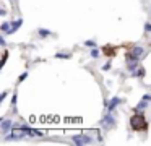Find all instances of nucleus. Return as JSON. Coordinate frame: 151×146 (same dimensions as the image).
Returning <instances> with one entry per match:
<instances>
[{"instance_id":"nucleus-1","label":"nucleus","mask_w":151,"mask_h":146,"mask_svg":"<svg viewBox=\"0 0 151 146\" xmlns=\"http://www.w3.org/2000/svg\"><path fill=\"white\" fill-rule=\"evenodd\" d=\"M130 127L133 132H146L148 130V120L145 117V114L135 112L130 117Z\"/></svg>"},{"instance_id":"nucleus-2","label":"nucleus","mask_w":151,"mask_h":146,"mask_svg":"<svg viewBox=\"0 0 151 146\" xmlns=\"http://www.w3.org/2000/svg\"><path fill=\"white\" fill-rule=\"evenodd\" d=\"M102 54H104L107 59H112V57L117 54V47H112V45H104V47H102Z\"/></svg>"},{"instance_id":"nucleus-3","label":"nucleus","mask_w":151,"mask_h":146,"mask_svg":"<svg viewBox=\"0 0 151 146\" xmlns=\"http://www.w3.org/2000/svg\"><path fill=\"white\" fill-rule=\"evenodd\" d=\"M114 122H115V118L110 115V112L107 114L106 117H104V120H102V127H107V128H110V127L114 125Z\"/></svg>"},{"instance_id":"nucleus-4","label":"nucleus","mask_w":151,"mask_h":146,"mask_svg":"<svg viewBox=\"0 0 151 146\" xmlns=\"http://www.w3.org/2000/svg\"><path fill=\"white\" fill-rule=\"evenodd\" d=\"M73 141H75V143H78V145L91 143V136H85V135H81V136H73Z\"/></svg>"},{"instance_id":"nucleus-5","label":"nucleus","mask_w":151,"mask_h":146,"mask_svg":"<svg viewBox=\"0 0 151 146\" xmlns=\"http://www.w3.org/2000/svg\"><path fill=\"white\" fill-rule=\"evenodd\" d=\"M120 102H122V99H119V97H114V99L110 101V104L107 105V112L112 114V112H114V109H115V105H119Z\"/></svg>"},{"instance_id":"nucleus-6","label":"nucleus","mask_w":151,"mask_h":146,"mask_svg":"<svg viewBox=\"0 0 151 146\" xmlns=\"http://www.w3.org/2000/svg\"><path fill=\"white\" fill-rule=\"evenodd\" d=\"M21 23H23V21H21V20H17V21H15V23H13V21H12V28H10V32H8V34H13V32H15V31H17V29H18V28H20V26H21Z\"/></svg>"},{"instance_id":"nucleus-7","label":"nucleus","mask_w":151,"mask_h":146,"mask_svg":"<svg viewBox=\"0 0 151 146\" xmlns=\"http://www.w3.org/2000/svg\"><path fill=\"white\" fill-rule=\"evenodd\" d=\"M10 128H13V123L10 120H3V123H2V130L7 132V130H10Z\"/></svg>"},{"instance_id":"nucleus-8","label":"nucleus","mask_w":151,"mask_h":146,"mask_svg":"<svg viewBox=\"0 0 151 146\" xmlns=\"http://www.w3.org/2000/svg\"><path fill=\"white\" fill-rule=\"evenodd\" d=\"M132 52H133L135 55H137V57L140 59V55L143 54V47H132Z\"/></svg>"},{"instance_id":"nucleus-9","label":"nucleus","mask_w":151,"mask_h":146,"mask_svg":"<svg viewBox=\"0 0 151 146\" xmlns=\"http://www.w3.org/2000/svg\"><path fill=\"white\" fill-rule=\"evenodd\" d=\"M133 76H145V68H138L137 73H132Z\"/></svg>"},{"instance_id":"nucleus-10","label":"nucleus","mask_w":151,"mask_h":146,"mask_svg":"<svg viewBox=\"0 0 151 146\" xmlns=\"http://www.w3.org/2000/svg\"><path fill=\"white\" fill-rule=\"evenodd\" d=\"M39 34H41V36H42V37H46V36H49L50 32H49V31H47V29H39Z\"/></svg>"},{"instance_id":"nucleus-11","label":"nucleus","mask_w":151,"mask_h":146,"mask_svg":"<svg viewBox=\"0 0 151 146\" xmlns=\"http://www.w3.org/2000/svg\"><path fill=\"white\" fill-rule=\"evenodd\" d=\"M86 45H88V47H96V42H94V41H86Z\"/></svg>"},{"instance_id":"nucleus-12","label":"nucleus","mask_w":151,"mask_h":146,"mask_svg":"<svg viewBox=\"0 0 151 146\" xmlns=\"http://www.w3.org/2000/svg\"><path fill=\"white\" fill-rule=\"evenodd\" d=\"M7 57H8V52H7V50H3V60H2V65L7 62Z\"/></svg>"},{"instance_id":"nucleus-13","label":"nucleus","mask_w":151,"mask_h":146,"mask_svg":"<svg viewBox=\"0 0 151 146\" xmlns=\"http://www.w3.org/2000/svg\"><path fill=\"white\" fill-rule=\"evenodd\" d=\"M145 29H146L148 32H151V24H150V23H146V24H145Z\"/></svg>"},{"instance_id":"nucleus-14","label":"nucleus","mask_w":151,"mask_h":146,"mask_svg":"<svg viewBox=\"0 0 151 146\" xmlns=\"http://www.w3.org/2000/svg\"><path fill=\"white\" fill-rule=\"evenodd\" d=\"M91 57H93V59H96V57H98V50H93V52H91Z\"/></svg>"},{"instance_id":"nucleus-15","label":"nucleus","mask_w":151,"mask_h":146,"mask_svg":"<svg viewBox=\"0 0 151 146\" xmlns=\"http://www.w3.org/2000/svg\"><path fill=\"white\" fill-rule=\"evenodd\" d=\"M26 76H28V73H23V75H21V76H20V81H23V80H25Z\"/></svg>"}]
</instances>
